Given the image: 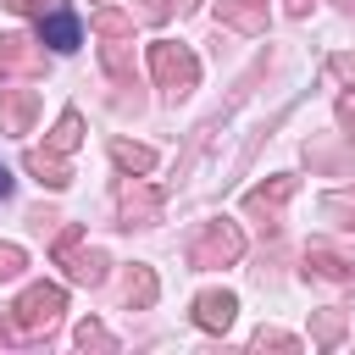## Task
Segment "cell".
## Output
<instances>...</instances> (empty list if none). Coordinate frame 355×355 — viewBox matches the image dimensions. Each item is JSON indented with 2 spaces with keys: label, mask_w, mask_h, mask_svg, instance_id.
Masks as SVG:
<instances>
[{
  "label": "cell",
  "mask_w": 355,
  "mask_h": 355,
  "mask_svg": "<svg viewBox=\"0 0 355 355\" xmlns=\"http://www.w3.org/2000/svg\"><path fill=\"white\" fill-rule=\"evenodd\" d=\"M39 39H44V44H55V50H72V44H78V17H67V11L39 17Z\"/></svg>",
  "instance_id": "6da1fadb"
},
{
  "label": "cell",
  "mask_w": 355,
  "mask_h": 355,
  "mask_svg": "<svg viewBox=\"0 0 355 355\" xmlns=\"http://www.w3.org/2000/svg\"><path fill=\"white\" fill-rule=\"evenodd\" d=\"M6 189H11V172H6V166H0V194H6Z\"/></svg>",
  "instance_id": "7a4b0ae2"
}]
</instances>
